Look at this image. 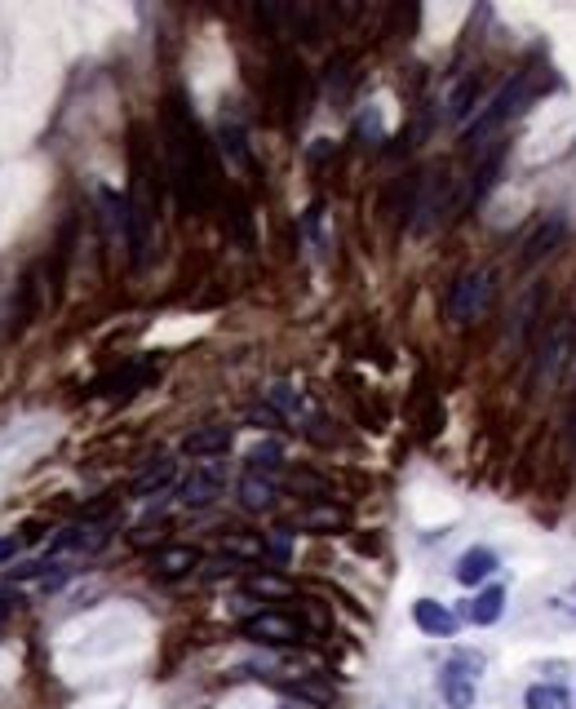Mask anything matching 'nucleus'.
Returning <instances> with one entry per match:
<instances>
[{"mask_svg": "<svg viewBox=\"0 0 576 709\" xmlns=\"http://www.w3.org/2000/svg\"><path fill=\"white\" fill-rule=\"evenodd\" d=\"M164 164H169V187L178 191L182 209H200L213 195V156L204 142L200 125L191 120L187 102L169 98L164 102Z\"/></svg>", "mask_w": 576, "mask_h": 709, "instance_id": "1", "label": "nucleus"}, {"mask_svg": "<svg viewBox=\"0 0 576 709\" xmlns=\"http://www.w3.org/2000/svg\"><path fill=\"white\" fill-rule=\"evenodd\" d=\"M572 364H576V315H563V320H554L545 328L537 355H532V386L541 395H550V390L563 386Z\"/></svg>", "mask_w": 576, "mask_h": 709, "instance_id": "2", "label": "nucleus"}, {"mask_svg": "<svg viewBox=\"0 0 576 709\" xmlns=\"http://www.w3.org/2000/svg\"><path fill=\"white\" fill-rule=\"evenodd\" d=\"M537 98V80H532V71H519V76H510L506 85L497 89V94H492V102H488V111H483V116L475 120V125H470V133H466V147L470 151H479L483 142L492 138V133H497L501 125H506V120H514L519 116V111H528V102Z\"/></svg>", "mask_w": 576, "mask_h": 709, "instance_id": "3", "label": "nucleus"}, {"mask_svg": "<svg viewBox=\"0 0 576 709\" xmlns=\"http://www.w3.org/2000/svg\"><path fill=\"white\" fill-rule=\"evenodd\" d=\"M492 271H461L448 293V315L452 324H475L492 311Z\"/></svg>", "mask_w": 576, "mask_h": 709, "instance_id": "4", "label": "nucleus"}, {"mask_svg": "<svg viewBox=\"0 0 576 709\" xmlns=\"http://www.w3.org/2000/svg\"><path fill=\"white\" fill-rule=\"evenodd\" d=\"M563 235H568L563 213H537V218L528 222V231H523V240H519V266L545 262L563 244Z\"/></svg>", "mask_w": 576, "mask_h": 709, "instance_id": "5", "label": "nucleus"}, {"mask_svg": "<svg viewBox=\"0 0 576 709\" xmlns=\"http://www.w3.org/2000/svg\"><path fill=\"white\" fill-rule=\"evenodd\" d=\"M244 639L266 643V647H293V643H306L311 634H306L302 621H293L284 612H253V616H244Z\"/></svg>", "mask_w": 576, "mask_h": 709, "instance_id": "6", "label": "nucleus"}, {"mask_svg": "<svg viewBox=\"0 0 576 709\" xmlns=\"http://www.w3.org/2000/svg\"><path fill=\"white\" fill-rule=\"evenodd\" d=\"M483 670V661L479 656H470V652H461V656H452V661L444 665V674H439V692H444V701L452 709H470L475 705V678Z\"/></svg>", "mask_w": 576, "mask_h": 709, "instance_id": "7", "label": "nucleus"}, {"mask_svg": "<svg viewBox=\"0 0 576 709\" xmlns=\"http://www.w3.org/2000/svg\"><path fill=\"white\" fill-rule=\"evenodd\" d=\"M156 377V364H147V359H138V364H125L116 368L111 377H102V382H94V395H107V399H129L138 395L142 386Z\"/></svg>", "mask_w": 576, "mask_h": 709, "instance_id": "8", "label": "nucleus"}, {"mask_svg": "<svg viewBox=\"0 0 576 709\" xmlns=\"http://www.w3.org/2000/svg\"><path fill=\"white\" fill-rule=\"evenodd\" d=\"M200 568V554H195V546H160L156 554H151V572H156L160 581H178L187 577V572Z\"/></svg>", "mask_w": 576, "mask_h": 709, "instance_id": "9", "label": "nucleus"}, {"mask_svg": "<svg viewBox=\"0 0 576 709\" xmlns=\"http://www.w3.org/2000/svg\"><path fill=\"white\" fill-rule=\"evenodd\" d=\"M222 492V466H200L191 470L187 479H182V506H209V501H218Z\"/></svg>", "mask_w": 576, "mask_h": 709, "instance_id": "10", "label": "nucleus"}, {"mask_svg": "<svg viewBox=\"0 0 576 709\" xmlns=\"http://www.w3.org/2000/svg\"><path fill=\"white\" fill-rule=\"evenodd\" d=\"M475 102H479V80L475 76H457L448 85V94H444V120L461 125V120L475 111Z\"/></svg>", "mask_w": 576, "mask_h": 709, "instance_id": "11", "label": "nucleus"}, {"mask_svg": "<svg viewBox=\"0 0 576 709\" xmlns=\"http://www.w3.org/2000/svg\"><path fill=\"white\" fill-rule=\"evenodd\" d=\"M413 621L426 634H435V639H452V634H457V625H461L457 616H452L444 603H435V599H417L413 603Z\"/></svg>", "mask_w": 576, "mask_h": 709, "instance_id": "12", "label": "nucleus"}, {"mask_svg": "<svg viewBox=\"0 0 576 709\" xmlns=\"http://www.w3.org/2000/svg\"><path fill=\"white\" fill-rule=\"evenodd\" d=\"M173 475H178V466H173L169 457H156V461H151V466L129 484V497H138V501H142V497H156V492H164V488L173 484Z\"/></svg>", "mask_w": 576, "mask_h": 709, "instance_id": "13", "label": "nucleus"}, {"mask_svg": "<svg viewBox=\"0 0 576 709\" xmlns=\"http://www.w3.org/2000/svg\"><path fill=\"white\" fill-rule=\"evenodd\" d=\"M226 448H231V426H200L195 435L182 439V452H187V457H218Z\"/></svg>", "mask_w": 576, "mask_h": 709, "instance_id": "14", "label": "nucleus"}, {"mask_svg": "<svg viewBox=\"0 0 576 709\" xmlns=\"http://www.w3.org/2000/svg\"><path fill=\"white\" fill-rule=\"evenodd\" d=\"M492 572H497V554H492L488 546H475L457 559V581L461 585H483Z\"/></svg>", "mask_w": 576, "mask_h": 709, "instance_id": "15", "label": "nucleus"}, {"mask_svg": "<svg viewBox=\"0 0 576 709\" xmlns=\"http://www.w3.org/2000/svg\"><path fill=\"white\" fill-rule=\"evenodd\" d=\"M107 523H80V528H67L63 537L54 541V550H85V554H94L107 546Z\"/></svg>", "mask_w": 576, "mask_h": 709, "instance_id": "16", "label": "nucleus"}, {"mask_svg": "<svg viewBox=\"0 0 576 709\" xmlns=\"http://www.w3.org/2000/svg\"><path fill=\"white\" fill-rule=\"evenodd\" d=\"M240 506L253 510V515H257V510H271L275 506V479L271 475H253V470H249V475L240 479Z\"/></svg>", "mask_w": 576, "mask_h": 709, "instance_id": "17", "label": "nucleus"}, {"mask_svg": "<svg viewBox=\"0 0 576 709\" xmlns=\"http://www.w3.org/2000/svg\"><path fill=\"white\" fill-rule=\"evenodd\" d=\"M537 306H541V293H537V289H528V293H523V302H519V306H514V324H510V342H514V346H519V351H523V346H528V342H532V324H537Z\"/></svg>", "mask_w": 576, "mask_h": 709, "instance_id": "18", "label": "nucleus"}, {"mask_svg": "<svg viewBox=\"0 0 576 709\" xmlns=\"http://www.w3.org/2000/svg\"><path fill=\"white\" fill-rule=\"evenodd\" d=\"M501 612H506V590H501V585H488L483 594L470 599V621L475 625H497Z\"/></svg>", "mask_w": 576, "mask_h": 709, "instance_id": "19", "label": "nucleus"}, {"mask_svg": "<svg viewBox=\"0 0 576 709\" xmlns=\"http://www.w3.org/2000/svg\"><path fill=\"white\" fill-rule=\"evenodd\" d=\"M200 577L222 581V577H249V563L235 559V554H218V559H204L200 563Z\"/></svg>", "mask_w": 576, "mask_h": 709, "instance_id": "20", "label": "nucleus"}, {"mask_svg": "<svg viewBox=\"0 0 576 709\" xmlns=\"http://www.w3.org/2000/svg\"><path fill=\"white\" fill-rule=\"evenodd\" d=\"M528 709H572V696L554 683H537L528 687Z\"/></svg>", "mask_w": 576, "mask_h": 709, "instance_id": "21", "label": "nucleus"}, {"mask_svg": "<svg viewBox=\"0 0 576 709\" xmlns=\"http://www.w3.org/2000/svg\"><path fill=\"white\" fill-rule=\"evenodd\" d=\"M297 523H302V528H311V532H324V528H342L346 515L337 506H311V510H302V515H297Z\"/></svg>", "mask_w": 576, "mask_h": 709, "instance_id": "22", "label": "nucleus"}, {"mask_svg": "<svg viewBox=\"0 0 576 709\" xmlns=\"http://www.w3.org/2000/svg\"><path fill=\"white\" fill-rule=\"evenodd\" d=\"M280 457H284L280 444H257V448L249 452V470H253V475H266V470L280 466Z\"/></svg>", "mask_w": 576, "mask_h": 709, "instance_id": "23", "label": "nucleus"}, {"mask_svg": "<svg viewBox=\"0 0 576 709\" xmlns=\"http://www.w3.org/2000/svg\"><path fill=\"white\" fill-rule=\"evenodd\" d=\"M244 585H249L253 594H288V581L284 577H271V572H249Z\"/></svg>", "mask_w": 576, "mask_h": 709, "instance_id": "24", "label": "nucleus"}, {"mask_svg": "<svg viewBox=\"0 0 576 709\" xmlns=\"http://www.w3.org/2000/svg\"><path fill=\"white\" fill-rule=\"evenodd\" d=\"M164 532H169V523L147 519V523H138V528L129 532V541H133V546H151V541H164Z\"/></svg>", "mask_w": 576, "mask_h": 709, "instance_id": "25", "label": "nucleus"}, {"mask_svg": "<svg viewBox=\"0 0 576 709\" xmlns=\"http://www.w3.org/2000/svg\"><path fill=\"white\" fill-rule=\"evenodd\" d=\"M288 484H293V492H315V497H328V484H324V479L306 475V470H297V475L288 479Z\"/></svg>", "mask_w": 576, "mask_h": 709, "instance_id": "26", "label": "nucleus"}, {"mask_svg": "<svg viewBox=\"0 0 576 709\" xmlns=\"http://www.w3.org/2000/svg\"><path fill=\"white\" fill-rule=\"evenodd\" d=\"M271 404L280 408V413H302V399H297L288 386H275V390H271Z\"/></svg>", "mask_w": 576, "mask_h": 709, "instance_id": "27", "label": "nucleus"}, {"mask_svg": "<svg viewBox=\"0 0 576 709\" xmlns=\"http://www.w3.org/2000/svg\"><path fill=\"white\" fill-rule=\"evenodd\" d=\"M355 133H359V138H368V142L382 138V120H377V111H364V116H359V125H355Z\"/></svg>", "mask_w": 576, "mask_h": 709, "instance_id": "28", "label": "nucleus"}, {"mask_svg": "<svg viewBox=\"0 0 576 709\" xmlns=\"http://www.w3.org/2000/svg\"><path fill=\"white\" fill-rule=\"evenodd\" d=\"M266 550L275 554V563H288V528H275L271 541H266Z\"/></svg>", "mask_w": 576, "mask_h": 709, "instance_id": "29", "label": "nucleus"}, {"mask_svg": "<svg viewBox=\"0 0 576 709\" xmlns=\"http://www.w3.org/2000/svg\"><path fill=\"white\" fill-rule=\"evenodd\" d=\"M18 550H23V537H0V563H9Z\"/></svg>", "mask_w": 576, "mask_h": 709, "instance_id": "30", "label": "nucleus"}]
</instances>
